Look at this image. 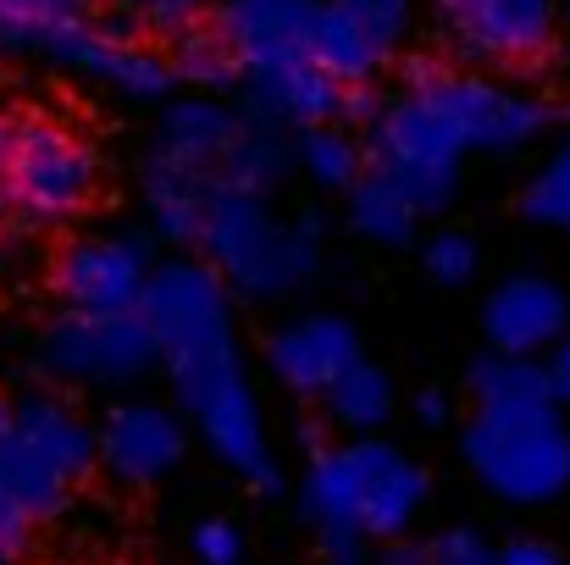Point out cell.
<instances>
[{
    "instance_id": "cell-19",
    "label": "cell",
    "mask_w": 570,
    "mask_h": 565,
    "mask_svg": "<svg viewBox=\"0 0 570 565\" xmlns=\"http://www.w3.org/2000/svg\"><path fill=\"white\" fill-rule=\"evenodd\" d=\"M205 199H210V173H199L189 162H173V156H156V167H150V211H156V227L167 238H178V244L199 238Z\"/></svg>"
},
{
    "instance_id": "cell-24",
    "label": "cell",
    "mask_w": 570,
    "mask_h": 565,
    "mask_svg": "<svg viewBox=\"0 0 570 565\" xmlns=\"http://www.w3.org/2000/svg\"><path fill=\"white\" fill-rule=\"evenodd\" d=\"M173 78H184V84H205V89H222V84H233L238 78V56H233V45H227V33L216 28H199L189 22L184 33H178V45H173Z\"/></svg>"
},
{
    "instance_id": "cell-42",
    "label": "cell",
    "mask_w": 570,
    "mask_h": 565,
    "mask_svg": "<svg viewBox=\"0 0 570 565\" xmlns=\"http://www.w3.org/2000/svg\"><path fill=\"white\" fill-rule=\"evenodd\" d=\"M6 128H11V117H6V111H0V150H6Z\"/></svg>"
},
{
    "instance_id": "cell-14",
    "label": "cell",
    "mask_w": 570,
    "mask_h": 565,
    "mask_svg": "<svg viewBox=\"0 0 570 565\" xmlns=\"http://www.w3.org/2000/svg\"><path fill=\"white\" fill-rule=\"evenodd\" d=\"M355 361H361V355H355V328H344V322H333V316L288 322V328L272 339V367H277V377H283L288 388L327 393Z\"/></svg>"
},
{
    "instance_id": "cell-38",
    "label": "cell",
    "mask_w": 570,
    "mask_h": 565,
    "mask_svg": "<svg viewBox=\"0 0 570 565\" xmlns=\"http://www.w3.org/2000/svg\"><path fill=\"white\" fill-rule=\"evenodd\" d=\"M549 382H554V393H560V399H570V344L560 350V367L549 372Z\"/></svg>"
},
{
    "instance_id": "cell-3",
    "label": "cell",
    "mask_w": 570,
    "mask_h": 565,
    "mask_svg": "<svg viewBox=\"0 0 570 565\" xmlns=\"http://www.w3.org/2000/svg\"><path fill=\"white\" fill-rule=\"evenodd\" d=\"M100 184L95 150L56 117H11L0 150V216L22 227L72 222Z\"/></svg>"
},
{
    "instance_id": "cell-32",
    "label": "cell",
    "mask_w": 570,
    "mask_h": 565,
    "mask_svg": "<svg viewBox=\"0 0 570 565\" xmlns=\"http://www.w3.org/2000/svg\"><path fill=\"white\" fill-rule=\"evenodd\" d=\"M194 555H199V565H238L244 561V538H238L233 522H199Z\"/></svg>"
},
{
    "instance_id": "cell-15",
    "label": "cell",
    "mask_w": 570,
    "mask_h": 565,
    "mask_svg": "<svg viewBox=\"0 0 570 565\" xmlns=\"http://www.w3.org/2000/svg\"><path fill=\"white\" fill-rule=\"evenodd\" d=\"M488 339L499 344V355H527L549 339H560L566 328V294L543 277H510L493 300H488Z\"/></svg>"
},
{
    "instance_id": "cell-39",
    "label": "cell",
    "mask_w": 570,
    "mask_h": 565,
    "mask_svg": "<svg viewBox=\"0 0 570 565\" xmlns=\"http://www.w3.org/2000/svg\"><path fill=\"white\" fill-rule=\"evenodd\" d=\"M415 410H421L426 421H443V416H449V399H443V393H421V405H415Z\"/></svg>"
},
{
    "instance_id": "cell-18",
    "label": "cell",
    "mask_w": 570,
    "mask_h": 565,
    "mask_svg": "<svg viewBox=\"0 0 570 565\" xmlns=\"http://www.w3.org/2000/svg\"><path fill=\"white\" fill-rule=\"evenodd\" d=\"M0 494H6L28 522H50V516H61L72 483H67L45 455H33L17 432H6V438H0Z\"/></svg>"
},
{
    "instance_id": "cell-31",
    "label": "cell",
    "mask_w": 570,
    "mask_h": 565,
    "mask_svg": "<svg viewBox=\"0 0 570 565\" xmlns=\"http://www.w3.org/2000/svg\"><path fill=\"white\" fill-rule=\"evenodd\" d=\"M426 272H432L438 283H465V277L476 272V244H471L460 227L432 233V244H426Z\"/></svg>"
},
{
    "instance_id": "cell-37",
    "label": "cell",
    "mask_w": 570,
    "mask_h": 565,
    "mask_svg": "<svg viewBox=\"0 0 570 565\" xmlns=\"http://www.w3.org/2000/svg\"><path fill=\"white\" fill-rule=\"evenodd\" d=\"M338 111L361 123V117H372V111H377V100H372V89H366V84H350V89H338Z\"/></svg>"
},
{
    "instance_id": "cell-16",
    "label": "cell",
    "mask_w": 570,
    "mask_h": 565,
    "mask_svg": "<svg viewBox=\"0 0 570 565\" xmlns=\"http://www.w3.org/2000/svg\"><path fill=\"white\" fill-rule=\"evenodd\" d=\"M11 432L33 449V455H45L67 483H83L89 477V466L100 460V444H95V432L61 405V399H22V405H11Z\"/></svg>"
},
{
    "instance_id": "cell-40",
    "label": "cell",
    "mask_w": 570,
    "mask_h": 565,
    "mask_svg": "<svg viewBox=\"0 0 570 565\" xmlns=\"http://www.w3.org/2000/svg\"><path fill=\"white\" fill-rule=\"evenodd\" d=\"M387 565H426V549H399V555H387Z\"/></svg>"
},
{
    "instance_id": "cell-9",
    "label": "cell",
    "mask_w": 570,
    "mask_h": 565,
    "mask_svg": "<svg viewBox=\"0 0 570 565\" xmlns=\"http://www.w3.org/2000/svg\"><path fill=\"white\" fill-rule=\"evenodd\" d=\"M45 56H56L61 67H78V72H89V78H100V84H111L122 95H139V100L167 95V84H173V67L156 50L134 45L122 28H95L89 17L61 22L45 39Z\"/></svg>"
},
{
    "instance_id": "cell-8",
    "label": "cell",
    "mask_w": 570,
    "mask_h": 565,
    "mask_svg": "<svg viewBox=\"0 0 570 565\" xmlns=\"http://www.w3.org/2000/svg\"><path fill=\"white\" fill-rule=\"evenodd\" d=\"M145 283H150V266H145V244H134V238H83V244L61 250V261H56V289L78 316L139 311Z\"/></svg>"
},
{
    "instance_id": "cell-28",
    "label": "cell",
    "mask_w": 570,
    "mask_h": 565,
    "mask_svg": "<svg viewBox=\"0 0 570 565\" xmlns=\"http://www.w3.org/2000/svg\"><path fill=\"white\" fill-rule=\"evenodd\" d=\"M299 156H305V167L316 173V184H327V188H350L361 178V150H355L338 128H305Z\"/></svg>"
},
{
    "instance_id": "cell-21",
    "label": "cell",
    "mask_w": 570,
    "mask_h": 565,
    "mask_svg": "<svg viewBox=\"0 0 570 565\" xmlns=\"http://www.w3.org/2000/svg\"><path fill=\"white\" fill-rule=\"evenodd\" d=\"M311 61H316L333 84H366L387 56H382L377 45H372L338 6H322V11H316V28H311Z\"/></svg>"
},
{
    "instance_id": "cell-20",
    "label": "cell",
    "mask_w": 570,
    "mask_h": 565,
    "mask_svg": "<svg viewBox=\"0 0 570 565\" xmlns=\"http://www.w3.org/2000/svg\"><path fill=\"white\" fill-rule=\"evenodd\" d=\"M233 139H238V123H233L227 111L205 106V100L173 106L167 123H161V156L189 162L199 173H216V162H222V150H227Z\"/></svg>"
},
{
    "instance_id": "cell-11",
    "label": "cell",
    "mask_w": 570,
    "mask_h": 565,
    "mask_svg": "<svg viewBox=\"0 0 570 565\" xmlns=\"http://www.w3.org/2000/svg\"><path fill=\"white\" fill-rule=\"evenodd\" d=\"M316 0H227L222 33L238 56V67H277L294 56H311V28H316Z\"/></svg>"
},
{
    "instance_id": "cell-33",
    "label": "cell",
    "mask_w": 570,
    "mask_h": 565,
    "mask_svg": "<svg viewBox=\"0 0 570 565\" xmlns=\"http://www.w3.org/2000/svg\"><path fill=\"white\" fill-rule=\"evenodd\" d=\"M426 565H499V555H493L476 533H443V538L426 549Z\"/></svg>"
},
{
    "instance_id": "cell-5",
    "label": "cell",
    "mask_w": 570,
    "mask_h": 565,
    "mask_svg": "<svg viewBox=\"0 0 570 565\" xmlns=\"http://www.w3.org/2000/svg\"><path fill=\"white\" fill-rule=\"evenodd\" d=\"M199 244L249 294H277V289H288V283H299L311 272V238L277 227L255 205V194H238V188L210 184L205 222H199Z\"/></svg>"
},
{
    "instance_id": "cell-17",
    "label": "cell",
    "mask_w": 570,
    "mask_h": 565,
    "mask_svg": "<svg viewBox=\"0 0 570 565\" xmlns=\"http://www.w3.org/2000/svg\"><path fill=\"white\" fill-rule=\"evenodd\" d=\"M255 100L277 123L316 128L338 111V84L311 56H294V61H277V67H255Z\"/></svg>"
},
{
    "instance_id": "cell-30",
    "label": "cell",
    "mask_w": 570,
    "mask_h": 565,
    "mask_svg": "<svg viewBox=\"0 0 570 565\" xmlns=\"http://www.w3.org/2000/svg\"><path fill=\"white\" fill-rule=\"evenodd\" d=\"M372 45H377L382 56L404 39V28H410V0H333Z\"/></svg>"
},
{
    "instance_id": "cell-12",
    "label": "cell",
    "mask_w": 570,
    "mask_h": 565,
    "mask_svg": "<svg viewBox=\"0 0 570 565\" xmlns=\"http://www.w3.org/2000/svg\"><path fill=\"white\" fill-rule=\"evenodd\" d=\"M438 11L476 56H538L554 33V0H438Z\"/></svg>"
},
{
    "instance_id": "cell-4",
    "label": "cell",
    "mask_w": 570,
    "mask_h": 565,
    "mask_svg": "<svg viewBox=\"0 0 570 565\" xmlns=\"http://www.w3.org/2000/svg\"><path fill=\"white\" fill-rule=\"evenodd\" d=\"M465 460L515 505H549L570 488V432L549 405H482L465 427Z\"/></svg>"
},
{
    "instance_id": "cell-26",
    "label": "cell",
    "mask_w": 570,
    "mask_h": 565,
    "mask_svg": "<svg viewBox=\"0 0 570 565\" xmlns=\"http://www.w3.org/2000/svg\"><path fill=\"white\" fill-rule=\"evenodd\" d=\"M277 173H283V150L272 145V134H249V128H238V139L222 150V162H216L210 184L216 188H238V194H255V188L272 184Z\"/></svg>"
},
{
    "instance_id": "cell-13",
    "label": "cell",
    "mask_w": 570,
    "mask_h": 565,
    "mask_svg": "<svg viewBox=\"0 0 570 565\" xmlns=\"http://www.w3.org/2000/svg\"><path fill=\"white\" fill-rule=\"evenodd\" d=\"M95 444L122 483H156L184 455V421L167 416L161 405H117Z\"/></svg>"
},
{
    "instance_id": "cell-43",
    "label": "cell",
    "mask_w": 570,
    "mask_h": 565,
    "mask_svg": "<svg viewBox=\"0 0 570 565\" xmlns=\"http://www.w3.org/2000/svg\"><path fill=\"white\" fill-rule=\"evenodd\" d=\"M566 22H570V0H566Z\"/></svg>"
},
{
    "instance_id": "cell-35",
    "label": "cell",
    "mask_w": 570,
    "mask_h": 565,
    "mask_svg": "<svg viewBox=\"0 0 570 565\" xmlns=\"http://www.w3.org/2000/svg\"><path fill=\"white\" fill-rule=\"evenodd\" d=\"M28 538H33V522L0 494V565H17L28 555Z\"/></svg>"
},
{
    "instance_id": "cell-36",
    "label": "cell",
    "mask_w": 570,
    "mask_h": 565,
    "mask_svg": "<svg viewBox=\"0 0 570 565\" xmlns=\"http://www.w3.org/2000/svg\"><path fill=\"white\" fill-rule=\"evenodd\" d=\"M499 565H560V555L549 549V544H538V538H527V544H510Z\"/></svg>"
},
{
    "instance_id": "cell-23",
    "label": "cell",
    "mask_w": 570,
    "mask_h": 565,
    "mask_svg": "<svg viewBox=\"0 0 570 565\" xmlns=\"http://www.w3.org/2000/svg\"><path fill=\"white\" fill-rule=\"evenodd\" d=\"M327 410H333L338 427H350V432H372L382 416L393 410V388H387V377H382L377 367L355 361L350 372L327 388Z\"/></svg>"
},
{
    "instance_id": "cell-29",
    "label": "cell",
    "mask_w": 570,
    "mask_h": 565,
    "mask_svg": "<svg viewBox=\"0 0 570 565\" xmlns=\"http://www.w3.org/2000/svg\"><path fill=\"white\" fill-rule=\"evenodd\" d=\"M521 211L532 222H549V227H570V150H560L538 178L532 188L521 194Z\"/></svg>"
},
{
    "instance_id": "cell-6",
    "label": "cell",
    "mask_w": 570,
    "mask_h": 565,
    "mask_svg": "<svg viewBox=\"0 0 570 565\" xmlns=\"http://www.w3.org/2000/svg\"><path fill=\"white\" fill-rule=\"evenodd\" d=\"M460 150H465V139H460V128L443 117V106L432 95H404L399 106L382 111L377 128H372V173L393 178L415 211L443 205L454 194Z\"/></svg>"
},
{
    "instance_id": "cell-10",
    "label": "cell",
    "mask_w": 570,
    "mask_h": 565,
    "mask_svg": "<svg viewBox=\"0 0 570 565\" xmlns=\"http://www.w3.org/2000/svg\"><path fill=\"white\" fill-rule=\"evenodd\" d=\"M410 95H432L443 106V117L460 128V139L482 145V150H510V145L532 139L549 117L527 95H510V89H493V84H476V78H454V72H443L438 84L410 89Z\"/></svg>"
},
{
    "instance_id": "cell-22",
    "label": "cell",
    "mask_w": 570,
    "mask_h": 565,
    "mask_svg": "<svg viewBox=\"0 0 570 565\" xmlns=\"http://www.w3.org/2000/svg\"><path fill=\"white\" fill-rule=\"evenodd\" d=\"M350 199H355V227L372 238V244H404L410 227H415V205L404 199V188L382 173H366L350 184Z\"/></svg>"
},
{
    "instance_id": "cell-44",
    "label": "cell",
    "mask_w": 570,
    "mask_h": 565,
    "mask_svg": "<svg viewBox=\"0 0 570 565\" xmlns=\"http://www.w3.org/2000/svg\"><path fill=\"white\" fill-rule=\"evenodd\" d=\"M333 565H355V561H333Z\"/></svg>"
},
{
    "instance_id": "cell-1",
    "label": "cell",
    "mask_w": 570,
    "mask_h": 565,
    "mask_svg": "<svg viewBox=\"0 0 570 565\" xmlns=\"http://www.w3.org/2000/svg\"><path fill=\"white\" fill-rule=\"evenodd\" d=\"M156 344H167V361L173 377L184 388V405L199 416L210 449L249 471L261 488H277V471L266 460V444H261V416L238 382V361H233V328H227V305H222V289L210 283V272L199 266H167L145 283V300H139Z\"/></svg>"
},
{
    "instance_id": "cell-7",
    "label": "cell",
    "mask_w": 570,
    "mask_h": 565,
    "mask_svg": "<svg viewBox=\"0 0 570 565\" xmlns=\"http://www.w3.org/2000/svg\"><path fill=\"white\" fill-rule=\"evenodd\" d=\"M150 355H156V333L145 311H122V316L72 311L45 339V367L56 377H134L150 367Z\"/></svg>"
},
{
    "instance_id": "cell-25",
    "label": "cell",
    "mask_w": 570,
    "mask_h": 565,
    "mask_svg": "<svg viewBox=\"0 0 570 565\" xmlns=\"http://www.w3.org/2000/svg\"><path fill=\"white\" fill-rule=\"evenodd\" d=\"M471 388L482 405H549L554 399V382L549 372L527 367L521 355H493L471 372Z\"/></svg>"
},
{
    "instance_id": "cell-41",
    "label": "cell",
    "mask_w": 570,
    "mask_h": 565,
    "mask_svg": "<svg viewBox=\"0 0 570 565\" xmlns=\"http://www.w3.org/2000/svg\"><path fill=\"white\" fill-rule=\"evenodd\" d=\"M6 432H11V405L0 399V438H6Z\"/></svg>"
},
{
    "instance_id": "cell-34",
    "label": "cell",
    "mask_w": 570,
    "mask_h": 565,
    "mask_svg": "<svg viewBox=\"0 0 570 565\" xmlns=\"http://www.w3.org/2000/svg\"><path fill=\"white\" fill-rule=\"evenodd\" d=\"M134 17H145L150 28H161V33H184L194 17H199V0H122Z\"/></svg>"
},
{
    "instance_id": "cell-27",
    "label": "cell",
    "mask_w": 570,
    "mask_h": 565,
    "mask_svg": "<svg viewBox=\"0 0 570 565\" xmlns=\"http://www.w3.org/2000/svg\"><path fill=\"white\" fill-rule=\"evenodd\" d=\"M72 17H83V0H0V45L45 50V39Z\"/></svg>"
},
{
    "instance_id": "cell-2",
    "label": "cell",
    "mask_w": 570,
    "mask_h": 565,
    "mask_svg": "<svg viewBox=\"0 0 570 565\" xmlns=\"http://www.w3.org/2000/svg\"><path fill=\"white\" fill-rule=\"evenodd\" d=\"M421 499H426V477L377 438L316 455L305 483V505L322 522V538L338 561H355L361 538L399 533L421 510Z\"/></svg>"
}]
</instances>
